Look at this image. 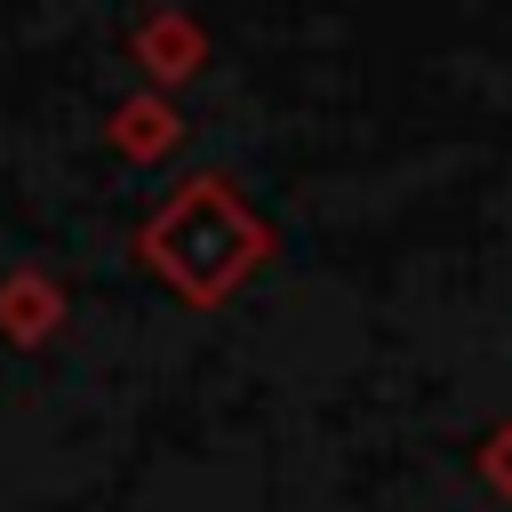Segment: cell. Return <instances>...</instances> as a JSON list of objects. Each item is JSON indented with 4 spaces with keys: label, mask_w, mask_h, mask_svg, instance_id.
<instances>
[{
    "label": "cell",
    "mask_w": 512,
    "mask_h": 512,
    "mask_svg": "<svg viewBox=\"0 0 512 512\" xmlns=\"http://www.w3.org/2000/svg\"><path fill=\"white\" fill-rule=\"evenodd\" d=\"M488 480L512 496V432H496V448H488Z\"/></svg>",
    "instance_id": "cell-1"
}]
</instances>
